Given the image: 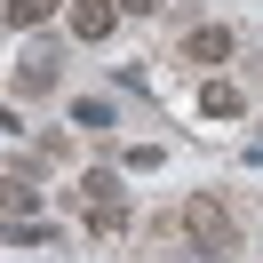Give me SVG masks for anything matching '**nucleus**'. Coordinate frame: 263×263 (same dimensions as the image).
<instances>
[{
	"mask_svg": "<svg viewBox=\"0 0 263 263\" xmlns=\"http://www.w3.org/2000/svg\"><path fill=\"white\" fill-rule=\"evenodd\" d=\"M120 16H128L120 0H72V32H80V40H112Z\"/></svg>",
	"mask_w": 263,
	"mask_h": 263,
	"instance_id": "4",
	"label": "nucleus"
},
{
	"mask_svg": "<svg viewBox=\"0 0 263 263\" xmlns=\"http://www.w3.org/2000/svg\"><path fill=\"white\" fill-rule=\"evenodd\" d=\"M0 208H8V215H40V192L24 176H0Z\"/></svg>",
	"mask_w": 263,
	"mask_h": 263,
	"instance_id": "7",
	"label": "nucleus"
},
{
	"mask_svg": "<svg viewBox=\"0 0 263 263\" xmlns=\"http://www.w3.org/2000/svg\"><path fill=\"white\" fill-rule=\"evenodd\" d=\"M16 96H56V56H24V64H16Z\"/></svg>",
	"mask_w": 263,
	"mask_h": 263,
	"instance_id": "5",
	"label": "nucleus"
},
{
	"mask_svg": "<svg viewBox=\"0 0 263 263\" xmlns=\"http://www.w3.org/2000/svg\"><path fill=\"white\" fill-rule=\"evenodd\" d=\"M120 8H128V16H160V0H120Z\"/></svg>",
	"mask_w": 263,
	"mask_h": 263,
	"instance_id": "10",
	"label": "nucleus"
},
{
	"mask_svg": "<svg viewBox=\"0 0 263 263\" xmlns=\"http://www.w3.org/2000/svg\"><path fill=\"white\" fill-rule=\"evenodd\" d=\"M183 239H192L199 255H231L239 223H231V208H223L215 192H192V199H183Z\"/></svg>",
	"mask_w": 263,
	"mask_h": 263,
	"instance_id": "1",
	"label": "nucleus"
},
{
	"mask_svg": "<svg viewBox=\"0 0 263 263\" xmlns=\"http://www.w3.org/2000/svg\"><path fill=\"white\" fill-rule=\"evenodd\" d=\"M72 128H112V104H104V96H80V104H72Z\"/></svg>",
	"mask_w": 263,
	"mask_h": 263,
	"instance_id": "9",
	"label": "nucleus"
},
{
	"mask_svg": "<svg viewBox=\"0 0 263 263\" xmlns=\"http://www.w3.org/2000/svg\"><path fill=\"white\" fill-rule=\"evenodd\" d=\"M199 112H208V120H247V96L231 80H208V88H199Z\"/></svg>",
	"mask_w": 263,
	"mask_h": 263,
	"instance_id": "6",
	"label": "nucleus"
},
{
	"mask_svg": "<svg viewBox=\"0 0 263 263\" xmlns=\"http://www.w3.org/2000/svg\"><path fill=\"white\" fill-rule=\"evenodd\" d=\"M56 16V0H8V24L16 32H32V24H48Z\"/></svg>",
	"mask_w": 263,
	"mask_h": 263,
	"instance_id": "8",
	"label": "nucleus"
},
{
	"mask_svg": "<svg viewBox=\"0 0 263 263\" xmlns=\"http://www.w3.org/2000/svg\"><path fill=\"white\" fill-rule=\"evenodd\" d=\"M231 24H199V32H183V64H231Z\"/></svg>",
	"mask_w": 263,
	"mask_h": 263,
	"instance_id": "3",
	"label": "nucleus"
},
{
	"mask_svg": "<svg viewBox=\"0 0 263 263\" xmlns=\"http://www.w3.org/2000/svg\"><path fill=\"white\" fill-rule=\"evenodd\" d=\"M80 215H88V231H120L128 223V192H120V176H80Z\"/></svg>",
	"mask_w": 263,
	"mask_h": 263,
	"instance_id": "2",
	"label": "nucleus"
}]
</instances>
